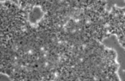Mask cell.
<instances>
[{"label":"cell","mask_w":125,"mask_h":81,"mask_svg":"<svg viewBox=\"0 0 125 81\" xmlns=\"http://www.w3.org/2000/svg\"><path fill=\"white\" fill-rule=\"evenodd\" d=\"M107 21L108 32L116 35L118 40L125 49V16H111Z\"/></svg>","instance_id":"6da1fadb"}]
</instances>
